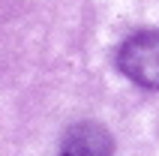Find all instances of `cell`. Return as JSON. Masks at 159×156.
Masks as SVG:
<instances>
[{"instance_id":"2","label":"cell","mask_w":159,"mask_h":156,"mask_svg":"<svg viewBox=\"0 0 159 156\" xmlns=\"http://www.w3.org/2000/svg\"><path fill=\"white\" fill-rule=\"evenodd\" d=\"M111 150H114L111 132L102 123L84 120L66 129L57 156H111Z\"/></svg>"},{"instance_id":"1","label":"cell","mask_w":159,"mask_h":156,"mask_svg":"<svg viewBox=\"0 0 159 156\" xmlns=\"http://www.w3.org/2000/svg\"><path fill=\"white\" fill-rule=\"evenodd\" d=\"M117 66L132 84L159 90V30L129 36L117 51Z\"/></svg>"}]
</instances>
